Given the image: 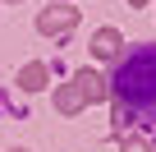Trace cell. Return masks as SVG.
Listing matches in <instances>:
<instances>
[{
    "mask_svg": "<svg viewBox=\"0 0 156 152\" xmlns=\"http://www.w3.org/2000/svg\"><path fill=\"white\" fill-rule=\"evenodd\" d=\"M124 152H151L147 138H124Z\"/></svg>",
    "mask_w": 156,
    "mask_h": 152,
    "instance_id": "52a82bcc",
    "label": "cell"
},
{
    "mask_svg": "<svg viewBox=\"0 0 156 152\" xmlns=\"http://www.w3.org/2000/svg\"><path fill=\"white\" fill-rule=\"evenodd\" d=\"M106 83L115 97V134H129L133 120H156V42L119 51Z\"/></svg>",
    "mask_w": 156,
    "mask_h": 152,
    "instance_id": "6da1fadb",
    "label": "cell"
},
{
    "mask_svg": "<svg viewBox=\"0 0 156 152\" xmlns=\"http://www.w3.org/2000/svg\"><path fill=\"white\" fill-rule=\"evenodd\" d=\"M19 88H23V92H41V88H46V65H37V60L23 65V69H19Z\"/></svg>",
    "mask_w": 156,
    "mask_h": 152,
    "instance_id": "8992f818",
    "label": "cell"
},
{
    "mask_svg": "<svg viewBox=\"0 0 156 152\" xmlns=\"http://www.w3.org/2000/svg\"><path fill=\"white\" fill-rule=\"evenodd\" d=\"M78 19H83V14H78L73 5H51V9L37 14V32L41 37H69L78 28Z\"/></svg>",
    "mask_w": 156,
    "mask_h": 152,
    "instance_id": "7a4b0ae2",
    "label": "cell"
},
{
    "mask_svg": "<svg viewBox=\"0 0 156 152\" xmlns=\"http://www.w3.org/2000/svg\"><path fill=\"white\" fill-rule=\"evenodd\" d=\"M73 88L83 92V102H106V97H110V83L101 79L97 69H78V74H73Z\"/></svg>",
    "mask_w": 156,
    "mask_h": 152,
    "instance_id": "3957f363",
    "label": "cell"
},
{
    "mask_svg": "<svg viewBox=\"0 0 156 152\" xmlns=\"http://www.w3.org/2000/svg\"><path fill=\"white\" fill-rule=\"evenodd\" d=\"M129 5H147V0H129Z\"/></svg>",
    "mask_w": 156,
    "mask_h": 152,
    "instance_id": "ba28073f",
    "label": "cell"
},
{
    "mask_svg": "<svg viewBox=\"0 0 156 152\" xmlns=\"http://www.w3.org/2000/svg\"><path fill=\"white\" fill-rule=\"evenodd\" d=\"M83 106H87V102H83V92H78L73 83H60V88H55V111H60V115H78Z\"/></svg>",
    "mask_w": 156,
    "mask_h": 152,
    "instance_id": "5b68a950",
    "label": "cell"
},
{
    "mask_svg": "<svg viewBox=\"0 0 156 152\" xmlns=\"http://www.w3.org/2000/svg\"><path fill=\"white\" fill-rule=\"evenodd\" d=\"M14 152H23V147H14Z\"/></svg>",
    "mask_w": 156,
    "mask_h": 152,
    "instance_id": "9c48e42d",
    "label": "cell"
},
{
    "mask_svg": "<svg viewBox=\"0 0 156 152\" xmlns=\"http://www.w3.org/2000/svg\"><path fill=\"white\" fill-rule=\"evenodd\" d=\"M92 55L97 60H115L119 55V32L115 28H97L92 32Z\"/></svg>",
    "mask_w": 156,
    "mask_h": 152,
    "instance_id": "277c9868",
    "label": "cell"
}]
</instances>
